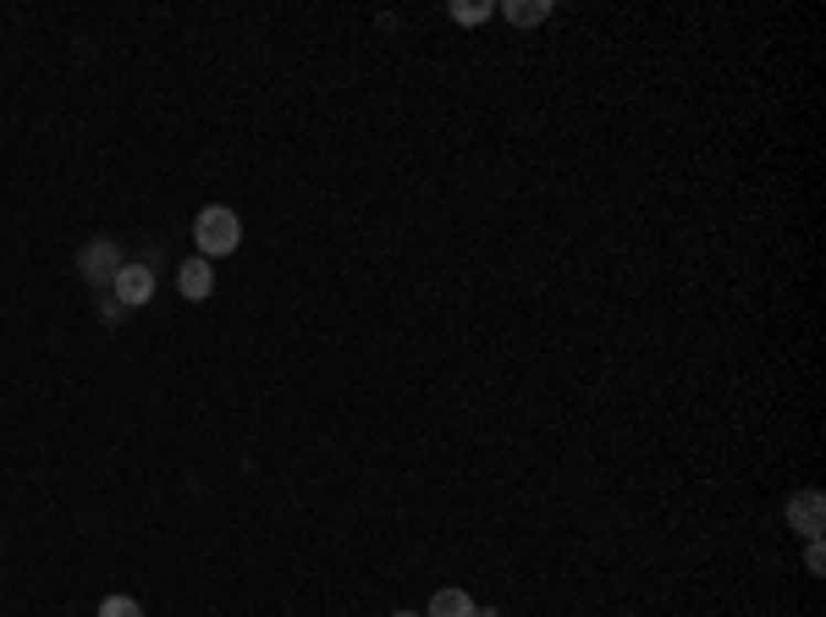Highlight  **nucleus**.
I'll return each instance as SVG.
<instances>
[{
	"label": "nucleus",
	"mask_w": 826,
	"mask_h": 617,
	"mask_svg": "<svg viewBox=\"0 0 826 617\" xmlns=\"http://www.w3.org/2000/svg\"><path fill=\"white\" fill-rule=\"evenodd\" d=\"M121 265H127V254H121V243H116V237H94V243L77 254V270H83L94 287H110Z\"/></svg>",
	"instance_id": "nucleus-2"
},
{
	"label": "nucleus",
	"mask_w": 826,
	"mask_h": 617,
	"mask_svg": "<svg viewBox=\"0 0 826 617\" xmlns=\"http://www.w3.org/2000/svg\"><path fill=\"white\" fill-rule=\"evenodd\" d=\"M110 292H116V304H121V309H144V304L155 298V265H138V259H127V265L116 270Z\"/></svg>",
	"instance_id": "nucleus-3"
},
{
	"label": "nucleus",
	"mask_w": 826,
	"mask_h": 617,
	"mask_svg": "<svg viewBox=\"0 0 826 617\" xmlns=\"http://www.w3.org/2000/svg\"><path fill=\"white\" fill-rule=\"evenodd\" d=\"M193 243H199V259H226V254L243 243V221H237L226 204H210V210H199V221H193Z\"/></svg>",
	"instance_id": "nucleus-1"
},
{
	"label": "nucleus",
	"mask_w": 826,
	"mask_h": 617,
	"mask_svg": "<svg viewBox=\"0 0 826 617\" xmlns=\"http://www.w3.org/2000/svg\"><path fill=\"white\" fill-rule=\"evenodd\" d=\"M490 0H452V22H463V28H474V22H490Z\"/></svg>",
	"instance_id": "nucleus-8"
},
{
	"label": "nucleus",
	"mask_w": 826,
	"mask_h": 617,
	"mask_svg": "<svg viewBox=\"0 0 826 617\" xmlns=\"http://www.w3.org/2000/svg\"><path fill=\"white\" fill-rule=\"evenodd\" d=\"M424 617H479V607H474V596H468V591H435Z\"/></svg>",
	"instance_id": "nucleus-6"
},
{
	"label": "nucleus",
	"mask_w": 826,
	"mask_h": 617,
	"mask_svg": "<svg viewBox=\"0 0 826 617\" xmlns=\"http://www.w3.org/2000/svg\"><path fill=\"white\" fill-rule=\"evenodd\" d=\"M551 17V0H507V22L518 28H540Z\"/></svg>",
	"instance_id": "nucleus-7"
},
{
	"label": "nucleus",
	"mask_w": 826,
	"mask_h": 617,
	"mask_svg": "<svg viewBox=\"0 0 826 617\" xmlns=\"http://www.w3.org/2000/svg\"><path fill=\"white\" fill-rule=\"evenodd\" d=\"M788 524H794V535L822 541V530H826V497L822 491H799V497L788 502Z\"/></svg>",
	"instance_id": "nucleus-4"
},
{
	"label": "nucleus",
	"mask_w": 826,
	"mask_h": 617,
	"mask_svg": "<svg viewBox=\"0 0 826 617\" xmlns=\"http://www.w3.org/2000/svg\"><path fill=\"white\" fill-rule=\"evenodd\" d=\"M398 617H424V613H398Z\"/></svg>",
	"instance_id": "nucleus-11"
},
{
	"label": "nucleus",
	"mask_w": 826,
	"mask_h": 617,
	"mask_svg": "<svg viewBox=\"0 0 826 617\" xmlns=\"http://www.w3.org/2000/svg\"><path fill=\"white\" fill-rule=\"evenodd\" d=\"M177 292L193 298V304H204V298L215 292V265H210V259H182V265H177Z\"/></svg>",
	"instance_id": "nucleus-5"
},
{
	"label": "nucleus",
	"mask_w": 826,
	"mask_h": 617,
	"mask_svg": "<svg viewBox=\"0 0 826 617\" xmlns=\"http://www.w3.org/2000/svg\"><path fill=\"white\" fill-rule=\"evenodd\" d=\"M99 617H144V607H138L133 596H105V602H99Z\"/></svg>",
	"instance_id": "nucleus-9"
},
{
	"label": "nucleus",
	"mask_w": 826,
	"mask_h": 617,
	"mask_svg": "<svg viewBox=\"0 0 826 617\" xmlns=\"http://www.w3.org/2000/svg\"><path fill=\"white\" fill-rule=\"evenodd\" d=\"M805 568H811V574H826V546H822V541H811V552H805Z\"/></svg>",
	"instance_id": "nucleus-10"
}]
</instances>
